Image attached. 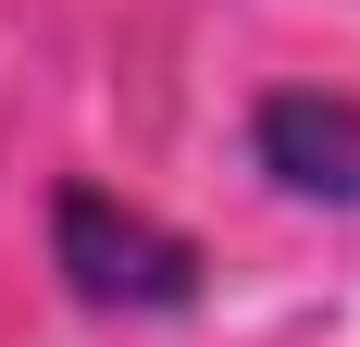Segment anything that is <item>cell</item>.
<instances>
[{"instance_id": "6da1fadb", "label": "cell", "mask_w": 360, "mask_h": 347, "mask_svg": "<svg viewBox=\"0 0 360 347\" xmlns=\"http://www.w3.org/2000/svg\"><path fill=\"white\" fill-rule=\"evenodd\" d=\"M50 273L87 310H112V322H186L199 285H212V261L162 211H137V199H112V186L75 174V186H50Z\"/></svg>"}, {"instance_id": "7a4b0ae2", "label": "cell", "mask_w": 360, "mask_h": 347, "mask_svg": "<svg viewBox=\"0 0 360 347\" xmlns=\"http://www.w3.org/2000/svg\"><path fill=\"white\" fill-rule=\"evenodd\" d=\"M249 174L298 211L360 223V100L348 87H261L249 100Z\"/></svg>"}]
</instances>
